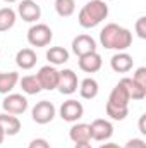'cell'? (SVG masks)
<instances>
[{"instance_id": "277c9868", "label": "cell", "mask_w": 146, "mask_h": 148, "mask_svg": "<svg viewBox=\"0 0 146 148\" xmlns=\"http://www.w3.org/2000/svg\"><path fill=\"white\" fill-rule=\"evenodd\" d=\"M2 109L7 114L12 115H21L28 110V98L21 93H9L2 100Z\"/></svg>"}, {"instance_id": "52a82bcc", "label": "cell", "mask_w": 146, "mask_h": 148, "mask_svg": "<svg viewBox=\"0 0 146 148\" xmlns=\"http://www.w3.org/2000/svg\"><path fill=\"white\" fill-rule=\"evenodd\" d=\"M77 88H79V79H77V74L74 73L72 69L59 71V84H57V90L62 95H72V93L77 91Z\"/></svg>"}, {"instance_id": "d6986e66", "label": "cell", "mask_w": 146, "mask_h": 148, "mask_svg": "<svg viewBox=\"0 0 146 148\" xmlns=\"http://www.w3.org/2000/svg\"><path fill=\"white\" fill-rule=\"evenodd\" d=\"M129 102H131V98H129V95H127L126 88H124L120 83H117V84H115V88L110 91L108 103L117 105V107H129Z\"/></svg>"}, {"instance_id": "7a4b0ae2", "label": "cell", "mask_w": 146, "mask_h": 148, "mask_svg": "<svg viewBox=\"0 0 146 148\" xmlns=\"http://www.w3.org/2000/svg\"><path fill=\"white\" fill-rule=\"evenodd\" d=\"M108 17V3L105 0H89L77 14V23L84 29L96 28Z\"/></svg>"}, {"instance_id": "f1b7e54d", "label": "cell", "mask_w": 146, "mask_h": 148, "mask_svg": "<svg viewBox=\"0 0 146 148\" xmlns=\"http://www.w3.org/2000/svg\"><path fill=\"white\" fill-rule=\"evenodd\" d=\"M28 148H50V143L46 140H43V138H36V140H33L29 143Z\"/></svg>"}, {"instance_id": "2e32d148", "label": "cell", "mask_w": 146, "mask_h": 148, "mask_svg": "<svg viewBox=\"0 0 146 148\" xmlns=\"http://www.w3.org/2000/svg\"><path fill=\"white\" fill-rule=\"evenodd\" d=\"M69 138L74 143H83V141H91V127L89 124L84 122H74L72 127L69 129Z\"/></svg>"}, {"instance_id": "3957f363", "label": "cell", "mask_w": 146, "mask_h": 148, "mask_svg": "<svg viewBox=\"0 0 146 148\" xmlns=\"http://www.w3.org/2000/svg\"><path fill=\"white\" fill-rule=\"evenodd\" d=\"M53 40V31L48 24H43V23H35L29 29H28V43L31 47H36V48H43V47H48L50 41Z\"/></svg>"}, {"instance_id": "d6a6232c", "label": "cell", "mask_w": 146, "mask_h": 148, "mask_svg": "<svg viewBox=\"0 0 146 148\" xmlns=\"http://www.w3.org/2000/svg\"><path fill=\"white\" fill-rule=\"evenodd\" d=\"M3 2H7V3H14V2H17V0H3Z\"/></svg>"}, {"instance_id": "8992f818", "label": "cell", "mask_w": 146, "mask_h": 148, "mask_svg": "<svg viewBox=\"0 0 146 148\" xmlns=\"http://www.w3.org/2000/svg\"><path fill=\"white\" fill-rule=\"evenodd\" d=\"M59 115L62 117V121H65V122H77L83 115H84V107H83V103L81 102H77V100H65L62 105H60V109H59Z\"/></svg>"}, {"instance_id": "8fae6325", "label": "cell", "mask_w": 146, "mask_h": 148, "mask_svg": "<svg viewBox=\"0 0 146 148\" xmlns=\"http://www.w3.org/2000/svg\"><path fill=\"white\" fill-rule=\"evenodd\" d=\"M77 64H79V69L86 74H95L98 73L103 66V60H102V55L98 52H91V53H86L83 57H77Z\"/></svg>"}, {"instance_id": "6da1fadb", "label": "cell", "mask_w": 146, "mask_h": 148, "mask_svg": "<svg viewBox=\"0 0 146 148\" xmlns=\"http://www.w3.org/2000/svg\"><path fill=\"white\" fill-rule=\"evenodd\" d=\"M100 43L107 50L126 52L132 45V33L127 28H122L115 23H108L100 31Z\"/></svg>"}, {"instance_id": "9c48e42d", "label": "cell", "mask_w": 146, "mask_h": 148, "mask_svg": "<svg viewBox=\"0 0 146 148\" xmlns=\"http://www.w3.org/2000/svg\"><path fill=\"white\" fill-rule=\"evenodd\" d=\"M91 140L95 141H108L113 136V124L108 119H95L91 124Z\"/></svg>"}, {"instance_id": "7c38bea8", "label": "cell", "mask_w": 146, "mask_h": 148, "mask_svg": "<svg viewBox=\"0 0 146 148\" xmlns=\"http://www.w3.org/2000/svg\"><path fill=\"white\" fill-rule=\"evenodd\" d=\"M72 52L77 57H83L86 53L96 52V41L89 35H77L72 40Z\"/></svg>"}, {"instance_id": "4dcf8cb0", "label": "cell", "mask_w": 146, "mask_h": 148, "mask_svg": "<svg viewBox=\"0 0 146 148\" xmlns=\"http://www.w3.org/2000/svg\"><path fill=\"white\" fill-rule=\"evenodd\" d=\"M74 148H93L89 141H83V143H74Z\"/></svg>"}, {"instance_id": "836d02e7", "label": "cell", "mask_w": 146, "mask_h": 148, "mask_svg": "<svg viewBox=\"0 0 146 148\" xmlns=\"http://www.w3.org/2000/svg\"><path fill=\"white\" fill-rule=\"evenodd\" d=\"M105 2H112V0H105Z\"/></svg>"}, {"instance_id": "ac0fdd59", "label": "cell", "mask_w": 146, "mask_h": 148, "mask_svg": "<svg viewBox=\"0 0 146 148\" xmlns=\"http://www.w3.org/2000/svg\"><path fill=\"white\" fill-rule=\"evenodd\" d=\"M119 83L126 88V91H127V95H129L131 100H143L146 97V88L139 86L132 77H122Z\"/></svg>"}, {"instance_id": "e0dca14e", "label": "cell", "mask_w": 146, "mask_h": 148, "mask_svg": "<svg viewBox=\"0 0 146 148\" xmlns=\"http://www.w3.org/2000/svg\"><path fill=\"white\" fill-rule=\"evenodd\" d=\"M98 91H100V84L95 77H84L81 83H79V95L84 98V100H93L98 97Z\"/></svg>"}, {"instance_id": "ffe728a7", "label": "cell", "mask_w": 146, "mask_h": 148, "mask_svg": "<svg viewBox=\"0 0 146 148\" xmlns=\"http://www.w3.org/2000/svg\"><path fill=\"white\" fill-rule=\"evenodd\" d=\"M46 60L50 66H62L69 60V52L64 47H50L46 50Z\"/></svg>"}, {"instance_id": "ba28073f", "label": "cell", "mask_w": 146, "mask_h": 148, "mask_svg": "<svg viewBox=\"0 0 146 148\" xmlns=\"http://www.w3.org/2000/svg\"><path fill=\"white\" fill-rule=\"evenodd\" d=\"M36 77H38V81H40L41 90H46V91L57 90V84H59V71L55 69V66H50L48 64V66L40 67Z\"/></svg>"}, {"instance_id": "83f0119b", "label": "cell", "mask_w": 146, "mask_h": 148, "mask_svg": "<svg viewBox=\"0 0 146 148\" xmlns=\"http://www.w3.org/2000/svg\"><path fill=\"white\" fill-rule=\"evenodd\" d=\"M124 148H146V143L141 140V138H132L126 143Z\"/></svg>"}, {"instance_id": "1f68e13d", "label": "cell", "mask_w": 146, "mask_h": 148, "mask_svg": "<svg viewBox=\"0 0 146 148\" xmlns=\"http://www.w3.org/2000/svg\"><path fill=\"white\" fill-rule=\"evenodd\" d=\"M100 148H124V147H119L117 143H103V145H100Z\"/></svg>"}, {"instance_id": "603a6c76", "label": "cell", "mask_w": 146, "mask_h": 148, "mask_svg": "<svg viewBox=\"0 0 146 148\" xmlns=\"http://www.w3.org/2000/svg\"><path fill=\"white\" fill-rule=\"evenodd\" d=\"M16 19H17V14L12 7H2L0 9V33L14 28Z\"/></svg>"}, {"instance_id": "4fadbf2b", "label": "cell", "mask_w": 146, "mask_h": 148, "mask_svg": "<svg viewBox=\"0 0 146 148\" xmlns=\"http://www.w3.org/2000/svg\"><path fill=\"white\" fill-rule=\"evenodd\" d=\"M134 66V59L132 55H129L127 52H117L112 59H110V67L112 71L119 74H127Z\"/></svg>"}, {"instance_id": "9a60e30c", "label": "cell", "mask_w": 146, "mask_h": 148, "mask_svg": "<svg viewBox=\"0 0 146 148\" xmlns=\"http://www.w3.org/2000/svg\"><path fill=\"white\" fill-rule=\"evenodd\" d=\"M38 62V57H36V52L33 48H21L17 53H16V64L19 69L23 71H29L36 66Z\"/></svg>"}, {"instance_id": "4316f807", "label": "cell", "mask_w": 146, "mask_h": 148, "mask_svg": "<svg viewBox=\"0 0 146 148\" xmlns=\"http://www.w3.org/2000/svg\"><path fill=\"white\" fill-rule=\"evenodd\" d=\"M132 79L139 84V86H143L146 88V67H138L134 74H132Z\"/></svg>"}, {"instance_id": "cb8c5ba5", "label": "cell", "mask_w": 146, "mask_h": 148, "mask_svg": "<svg viewBox=\"0 0 146 148\" xmlns=\"http://www.w3.org/2000/svg\"><path fill=\"white\" fill-rule=\"evenodd\" d=\"M55 12L60 17H71L76 12V0H55Z\"/></svg>"}, {"instance_id": "f546056e", "label": "cell", "mask_w": 146, "mask_h": 148, "mask_svg": "<svg viewBox=\"0 0 146 148\" xmlns=\"http://www.w3.org/2000/svg\"><path fill=\"white\" fill-rule=\"evenodd\" d=\"M145 119H146V115H141V117H139V131H141L143 134H146V127H145Z\"/></svg>"}, {"instance_id": "30bf717a", "label": "cell", "mask_w": 146, "mask_h": 148, "mask_svg": "<svg viewBox=\"0 0 146 148\" xmlns=\"http://www.w3.org/2000/svg\"><path fill=\"white\" fill-rule=\"evenodd\" d=\"M17 14L24 23H38L41 17V7L35 0H21L17 5Z\"/></svg>"}, {"instance_id": "5b68a950", "label": "cell", "mask_w": 146, "mask_h": 148, "mask_svg": "<svg viewBox=\"0 0 146 148\" xmlns=\"http://www.w3.org/2000/svg\"><path fill=\"white\" fill-rule=\"evenodd\" d=\"M55 114H57L55 105L52 102H48V100L38 102L36 105L31 109V117H33V121L36 124H48V122H52Z\"/></svg>"}, {"instance_id": "7402d4cb", "label": "cell", "mask_w": 146, "mask_h": 148, "mask_svg": "<svg viewBox=\"0 0 146 148\" xmlns=\"http://www.w3.org/2000/svg\"><path fill=\"white\" fill-rule=\"evenodd\" d=\"M19 84H21V90L26 95H38L41 91V86H40V81H38L36 74H29V76L19 77Z\"/></svg>"}, {"instance_id": "5bb4252c", "label": "cell", "mask_w": 146, "mask_h": 148, "mask_svg": "<svg viewBox=\"0 0 146 148\" xmlns=\"http://www.w3.org/2000/svg\"><path fill=\"white\" fill-rule=\"evenodd\" d=\"M0 127H2V131L5 133V136H16V134H19L23 124H21V121H19L17 115L2 112V114H0Z\"/></svg>"}, {"instance_id": "484cf974", "label": "cell", "mask_w": 146, "mask_h": 148, "mask_svg": "<svg viewBox=\"0 0 146 148\" xmlns=\"http://www.w3.org/2000/svg\"><path fill=\"white\" fill-rule=\"evenodd\" d=\"M134 29H136V35L141 38V40H146V17L145 16H141V17L136 21Z\"/></svg>"}, {"instance_id": "44dd1931", "label": "cell", "mask_w": 146, "mask_h": 148, "mask_svg": "<svg viewBox=\"0 0 146 148\" xmlns=\"http://www.w3.org/2000/svg\"><path fill=\"white\" fill-rule=\"evenodd\" d=\"M19 83V74L16 71H9V73H0V93L2 95H9L16 84Z\"/></svg>"}, {"instance_id": "d4e9b609", "label": "cell", "mask_w": 146, "mask_h": 148, "mask_svg": "<svg viewBox=\"0 0 146 148\" xmlns=\"http://www.w3.org/2000/svg\"><path fill=\"white\" fill-rule=\"evenodd\" d=\"M105 112L112 121H124L129 115V107H117V105H112V103L107 102Z\"/></svg>"}]
</instances>
